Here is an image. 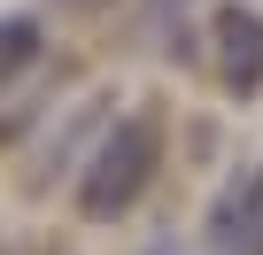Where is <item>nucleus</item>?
Listing matches in <instances>:
<instances>
[{
    "instance_id": "2",
    "label": "nucleus",
    "mask_w": 263,
    "mask_h": 255,
    "mask_svg": "<svg viewBox=\"0 0 263 255\" xmlns=\"http://www.w3.org/2000/svg\"><path fill=\"white\" fill-rule=\"evenodd\" d=\"M209 54H217V85L232 101H248L263 85V16L248 8V0H224V8L209 16Z\"/></svg>"
},
{
    "instance_id": "1",
    "label": "nucleus",
    "mask_w": 263,
    "mask_h": 255,
    "mask_svg": "<svg viewBox=\"0 0 263 255\" xmlns=\"http://www.w3.org/2000/svg\"><path fill=\"white\" fill-rule=\"evenodd\" d=\"M155 124L147 116H124V124H108L101 132V147L85 155V178H78V209L85 217H124L132 201L147 193V178H155Z\"/></svg>"
},
{
    "instance_id": "3",
    "label": "nucleus",
    "mask_w": 263,
    "mask_h": 255,
    "mask_svg": "<svg viewBox=\"0 0 263 255\" xmlns=\"http://www.w3.org/2000/svg\"><path fill=\"white\" fill-rule=\"evenodd\" d=\"M217 240H224V255H263V170L224 201V224H217Z\"/></svg>"
},
{
    "instance_id": "4",
    "label": "nucleus",
    "mask_w": 263,
    "mask_h": 255,
    "mask_svg": "<svg viewBox=\"0 0 263 255\" xmlns=\"http://www.w3.org/2000/svg\"><path fill=\"white\" fill-rule=\"evenodd\" d=\"M39 62V24L31 16H0V85H16Z\"/></svg>"
}]
</instances>
